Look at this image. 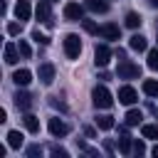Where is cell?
Returning <instances> with one entry per match:
<instances>
[{
    "instance_id": "cell-31",
    "label": "cell",
    "mask_w": 158,
    "mask_h": 158,
    "mask_svg": "<svg viewBox=\"0 0 158 158\" xmlns=\"http://www.w3.org/2000/svg\"><path fill=\"white\" fill-rule=\"evenodd\" d=\"M143 153H146V143L143 141H136L133 143V156H143Z\"/></svg>"
},
{
    "instance_id": "cell-8",
    "label": "cell",
    "mask_w": 158,
    "mask_h": 158,
    "mask_svg": "<svg viewBox=\"0 0 158 158\" xmlns=\"http://www.w3.org/2000/svg\"><path fill=\"white\" fill-rule=\"evenodd\" d=\"M64 17L67 20H84V7L79 2H67L64 5Z\"/></svg>"
},
{
    "instance_id": "cell-20",
    "label": "cell",
    "mask_w": 158,
    "mask_h": 158,
    "mask_svg": "<svg viewBox=\"0 0 158 158\" xmlns=\"http://www.w3.org/2000/svg\"><path fill=\"white\" fill-rule=\"evenodd\" d=\"M22 138H25V136H22L20 131H10V133H7V146H10V148H20V146H22Z\"/></svg>"
},
{
    "instance_id": "cell-5",
    "label": "cell",
    "mask_w": 158,
    "mask_h": 158,
    "mask_svg": "<svg viewBox=\"0 0 158 158\" xmlns=\"http://www.w3.org/2000/svg\"><path fill=\"white\" fill-rule=\"evenodd\" d=\"M94 62H96V67H106V64L111 62V49H109L106 44H96V49H94Z\"/></svg>"
},
{
    "instance_id": "cell-15",
    "label": "cell",
    "mask_w": 158,
    "mask_h": 158,
    "mask_svg": "<svg viewBox=\"0 0 158 158\" xmlns=\"http://www.w3.org/2000/svg\"><path fill=\"white\" fill-rule=\"evenodd\" d=\"M22 123H25V128H27L30 133H37V131H40V118H37L35 114H25Z\"/></svg>"
},
{
    "instance_id": "cell-23",
    "label": "cell",
    "mask_w": 158,
    "mask_h": 158,
    "mask_svg": "<svg viewBox=\"0 0 158 158\" xmlns=\"http://www.w3.org/2000/svg\"><path fill=\"white\" fill-rule=\"evenodd\" d=\"M141 22H143V20H141L138 12H128V15H126V27L136 30V27H141Z\"/></svg>"
},
{
    "instance_id": "cell-12",
    "label": "cell",
    "mask_w": 158,
    "mask_h": 158,
    "mask_svg": "<svg viewBox=\"0 0 158 158\" xmlns=\"http://www.w3.org/2000/svg\"><path fill=\"white\" fill-rule=\"evenodd\" d=\"M118 133H121V138H118V151H121L123 156H131V153H133V146H131L128 131H126V128H118Z\"/></svg>"
},
{
    "instance_id": "cell-18",
    "label": "cell",
    "mask_w": 158,
    "mask_h": 158,
    "mask_svg": "<svg viewBox=\"0 0 158 158\" xmlns=\"http://www.w3.org/2000/svg\"><path fill=\"white\" fill-rule=\"evenodd\" d=\"M96 126H99L101 131H111V128H114V116H109V114H99V116H96Z\"/></svg>"
},
{
    "instance_id": "cell-22",
    "label": "cell",
    "mask_w": 158,
    "mask_h": 158,
    "mask_svg": "<svg viewBox=\"0 0 158 158\" xmlns=\"http://www.w3.org/2000/svg\"><path fill=\"white\" fill-rule=\"evenodd\" d=\"M141 118H143V114L138 109H131L126 114V126H136V123H141Z\"/></svg>"
},
{
    "instance_id": "cell-28",
    "label": "cell",
    "mask_w": 158,
    "mask_h": 158,
    "mask_svg": "<svg viewBox=\"0 0 158 158\" xmlns=\"http://www.w3.org/2000/svg\"><path fill=\"white\" fill-rule=\"evenodd\" d=\"M32 40H35V42H40V44H49V37H47V35H42L40 30H35V32H32Z\"/></svg>"
},
{
    "instance_id": "cell-13",
    "label": "cell",
    "mask_w": 158,
    "mask_h": 158,
    "mask_svg": "<svg viewBox=\"0 0 158 158\" xmlns=\"http://www.w3.org/2000/svg\"><path fill=\"white\" fill-rule=\"evenodd\" d=\"M99 35H101L104 40H118V37H121V30H118L116 25L106 22V25H101V27H99Z\"/></svg>"
},
{
    "instance_id": "cell-6",
    "label": "cell",
    "mask_w": 158,
    "mask_h": 158,
    "mask_svg": "<svg viewBox=\"0 0 158 158\" xmlns=\"http://www.w3.org/2000/svg\"><path fill=\"white\" fill-rule=\"evenodd\" d=\"M118 101H121V104H126V106L136 104V101H138L136 89H133V86H128V84H126V86H121V89H118Z\"/></svg>"
},
{
    "instance_id": "cell-33",
    "label": "cell",
    "mask_w": 158,
    "mask_h": 158,
    "mask_svg": "<svg viewBox=\"0 0 158 158\" xmlns=\"http://www.w3.org/2000/svg\"><path fill=\"white\" fill-rule=\"evenodd\" d=\"M27 156H30V158L42 156V146H30V148H27Z\"/></svg>"
},
{
    "instance_id": "cell-25",
    "label": "cell",
    "mask_w": 158,
    "mask_h": 158,
    "mask_svg": "<svg viewBox=\"0 0 158 158\" xmlns=\"http://www.w3.org/2000/svg\"><path fill=\"white\" fill-rule=\"evenodd\" d=\"M148 67H151L153 72H158V47L148 49Z\"/></svg>"
},
{
    "instance_id": "cell-7",
    "label": "cell",
    "mask_w": 158,
    "mask_h": 158,
    "mask_svg": "<svg viewBox=\"0 0 158 158\" xmlns=\"http://www.w3.org/2000/svg\"><path fill=\"white\" fill-rule=\"evenodd\" d=\"M49 133L54 138H62V136L69 133V123H64L62 118H49Z\"/></svg>"
},
{
    "instance_id": "cell-4",
    "label": "cell",
    "mask_w": 158,
    "mask_h": 158,
    "mask_svg": "<svg viewBox=\"0 0 158 158\" xmlns=\"http://www.w3.org/2000/svg\"><path fill=\"white\" fill-rule=\"evenodd\" d=\"M35 15H37V20H40V22H44V25H52L49 0H40V2H37V7H35Z\"/></svg>"
},
{
    "instance_id": "cell-10",
    "label": "cell",
    "mask_w": 158,
    "mask_h": 158,
    "mask_svg": "<svg viewBox=\"0 0 158 158\" xmlns=\"http://www.w3.org/2000/svg\"><path fill=\"white\" fill-rule=\"evenodd\" d=\"M30 15H32L30 2H27V0H17V5H15V17H17L20 22H25V20H30Z\"/></svg>"
},
{
    "instance_id": "cell-17",
    "label": "cell",
    "mask_w": 158,
    "mask_h": 158,
    "mask_svg": "<svg viewBox=\"0 0 158 158\" xmlns=\"http://www.w3.org/2000/svg\"><path fill=\"white\" fill-rule=\"evenodd\" d=\"M17 54H20L17 44L7 42V44H5V62H7V64H15V62H17Z\"/></svg>"
},
{
    "instance_id": "cell-34",
    "label": "cell",
    "mask_w": 158,
    "mask_h": 158,
    "mask_svg": "<svg viewBox=\"0 0 158 158\" xmlns=\"http://www.w3.org/2000/svg\"><path fill=\"white\" fill-rule=\"evenodd\" d=\"M153 156H156V158H158V143H156V146H153Z\"/></svg>"
},
{
    "instance_id": "cell-27",
    "label": "cell",
    "mask_w": 158,
    "mask_h": 158,
    "mask_svg": "<svg viewBox=\"0 0 158 158\" xmlns=\"http://www.w3.org/2000/svg\"><path fill=\"white\" fill-rule=\"evenodd\" d=\"M81 25H84V30H86L89 35H99V27H96L91 20H81Z\"/></svg>"
},
{
    "instance_id": "cell-36",
    "label": "cell",
    "mask_w": 158,
    "mask_h": 158,
    "mask_svg": "<svg viewBox=\"0 0 158 158\" xmlns=\"http://www.w3.org/2000/svg\"><path fill=\"white\" fill-rule=\"evenodd\" d=\"M49 2H54V0H49Z\"/></svg>"
},
{
    "instance_id": "cell-16",
    "label": "cell",
    "mask_w": 158,
    "mask_h": 158,
    "mask_svg": "<svg viewBox=\"0 0 158 158\" xmlns=\"http://www.w3.org/2000/svg\"><path fill=\"white\" fill-rule=\"evenodd\" d=\"M128 47H131V49H136V52H143V49L148 47V42H146V37H143V35H133V37L128 40Z\"/></svg>"
},
{
    "instance_id": "cell-11",
    "label": "cell",
    "mask_w": 158,
    "mask_h": 158,
    "mask_svg": "<svg viewBox=\"0 0 158 158\" xmlns=\"http://www.w3.org/2000/svg\"><path fill=\"white\" fill-rule=\"evenodd\" d=\"M15 106L22 109V111H30L32 109V94L30 91H17L15 94Z\"/></svg>"
},
{
    "instance_id": "cell-9",
    "label": "cell",
    "mask_w": 158,
    "mask_h": 158,
    "mask_svg": "<svg viewBox=\"0 0 158 158\" xmlns=\"http://www.w3.org/2000/svg\"><path fill=\"white\" fill-rule=\"evenodd\" d=\"M37 77H40V81H42V84H52V81H54V67H52L49 62L40 64V69H37Z\"/></svg>"
},
{
    "instance_id": "cell-19",
    "label": "cell",
    "mask_w": 158,
    "mask_h": 158,
    "mask_svg": "<svg viewBox=\"0 0 158 158\" xmlns=\"http://www.w3.org/2000/svg\"><path fill=\"white\" fill-rule=\"evenodd\" d=\"M84 5H86L91 12H109V2H106V0H86Z\"/></svg>"
},
{
    "instance_id": "cell-30",
    "label": "cell",
    "mask_w": 158,
    "mask_h": 158,
    "mask_svg": "<svg viewBox=\"0 0 158 158\" xmlns=\"http://www.w3.org/2000/svg\"><path fill=\"white\" fill-rule=\"evenodd\" d=\"M7 32H10V35H20V32H22V22H10V25H7Z\"/></svg>"
},
{
    "instance_id": "cell-35",
    "label": "cell",
    "mask_w": 158,
    "mask_h": 158,
    "mask_svg": "<svg viewBox=\"0 0 158 158\" xmlns=\"http://www.w3.org/2000/svg\"><path fill=\"white\" fill-rule=\"evenodd\" d=\"M151 5H153V7H158V0H151Z\"/></svg>"
},
{
    "instance_id": "cell-29",
    "label": "cell",
    "mask_w": 158,
    "mask_h": 158,
    "mask_svg": "<svg viewBox=\"0 0 158 158\" xmlns=\"http://www.w3.org/2000/svg\"><path fill=\"white\" fill-rule=\"evenodd\" d=\"M49 106H54V109H62V111H67V104H64V101H59V96H49Z\"/></svg>"
},
{
    "instance_id": "cell-3",
    "label": "cell",
    "mask_w": 158,
    "mask_h": 158,
    "mask_svg": "<svg viewBox=\"0 0 158 158\" xmlns=\"http://www.w3.org/2000/svg\"><path fill=\"white\" fill-rule=\"evenodd\" d=\"M64 54L69 59H77L81 54V40H79V35H67L64 37Z\"/></svg>"
},
{
    "instance_id": "cell-32",
    "label": "cell",
    "mask_w": 158,
    "mask_h": 158,
    "mask_svg": "<svg viewBox=\"0 0 158 158\" xmlns=\"http://www.w3.org/2000/svg\"><path fill=\"white\" fill-rule=\"evenodd\" d=\"M49 151H52V156H54V158H67V156H69V153H67L64 148H59V146H52Z\"/></svg>"
},
{
    "instance_id": "cell-1",
    "label": "cell",
    "mask_w": 158,
    "mask_h": 158,
    "mask_svg": "<svg viewBox=\"0 0 158 158\" xmlns=\"http://www.w3.org/2000/svg\"><path fill=\"white\" fill-rule=\"evenodd\" d=\"M91 101H94L96 109H111V106H114V96H111V91H109L104 84L94 86V91H91Z\"/></svg>"
},
{
    "instance_id": "cell-14",
    "label": "cell",
    "mask_w": 158,
    "mask_h": 158,
    "mask_svg": "<svg viewBox=\"0 0 158 158\" xmlns=\"http://www.w3.org/2000/svg\"><path fill=\"white\" fill-rule=\"evenodd\" d=\"M12 81H15L17 86H27V84L32 81V72H30V69H17V72L12 74Z\"/></svg>"
},
{
    "instance_id": "cell-2",
    "label": "cell",
    "mask_w": 158,
    "mask_h": 158,
    "mask_svg": "<svg viewBox=\"0 0 158 158\" xmlns=\"http://www.w3.org/2000/svg\"><path fill=\"white\" fill-rule=\"evenodd\" d=\"M116 74H118V79H138V77H141V67L133 64L131 59H121Z\"/></svg>"
},
{
    "instance_id": "cell-21",
    "label": "cell",
    "mask_w": 158,
    "mask_h": 158,
    "mask_svg": "<svg viewBox=\"0 0 158 158\" xmlns=\"http://www.w3.org/2000/svg\"><path fill=\"white\" fill-rule=\"evenodd\" d=\"M143 94L146 96H158V81L156 79H146L143 81Z\"/></svg>"
},
{
    "instance_id": "cell-26",
    "label": "cell",
    "mask_w": 158,
    "mask_h": 158,
    "mask_svg": "<svg viewBox=\"0 0 158 158\" xmlns=\"http://www.w3.org/2000/svg\"><path fill=\"white\" fill-rule=\"evenodd\" d=\"M17 49H20V57H25V59H30V57H32V49H30V44H27L25 40H20V42H17Z\"/></svg>"
},
{
    "instance_id": "cell-24",
    "label": "cell",
    "mask_w": 158,
    "mask_h": 158,
    "mask_svg": "<svg viewBox=\"0 0 158 158\" xmlns=\"http://www.w3.org/2000/svg\"><path fill=\"white\" fill-rule=\"evenodd\" d=\"M141 133H143V138H158V126L143 123V126H141Z\"/></svg>"
}]
</instances>
